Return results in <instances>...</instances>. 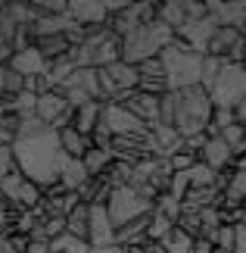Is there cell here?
<instances>
[{"instance_id": "obj_1", "label": "cell", "mask_w": 246, "mask_h": 253, "mask_svg": "<svg viewBox=\"0 0 246 253\" xmlns=\"http://www.w3.org/2000/svg\"><path fill=\"white\" fill-rule=\"evenodd\" d=\"M16 153V169L25 175L28 181H35L41 191L60 184V175L66 166V150L60 147V134L47 131L41 138H22L13 144Z\"/></svg>"}, {"instance_id": "obj_2", "label": "cell", "mask_w": 246, "mask_h": 253, "mask_svg": "<svg viewBox=\"0 0 246 253\" xmlns=\"http://www.w3.org/2000/svg\"><path fill=\"white\" fill-rule=\"evenodd\" d=\"M209 119H212V97L200 84L184 87V91H169L159 97V122L175 128L181 138L206 131Z\"/></svg>"}, {"instance_id": "obj_3", "label": "cell", "mask_w": 246, "mask_h": 253, "mask_svg": "<svg viewBox=\"0 0 246 253\" xmlns=\"http://www.w3.org/2000/svg\"><path fill=\"white\" fill-rule=\"evenodd\" d=\"M162 69H165V82H169V91H184V87H196L203 75V56L190 50L178 35L175 41L159 53Z\"/></svg>"}, {"instance_id": "obj_4", "label": "cell", "mask_w": 246, "mask_h": 253, "mask_svg": "<svg viewBox=\"0 0 246 253\" xmlns=\"http://www.w3.org/2000/svg\"><path fill=\"white\" fill-rule=\"evenodd\" d=\"M172 41H175V32L169 25H162L159 19L150 25H137L131 35L122 38V60L131 66H141L146 60H156Z\"/></svg>"}, {"instance_id": "obj_5", "label": "cell", "mask_w": 246, "mask_h": 253, "mask_svg": "<svg viewBox=\"0 0 246 253\" xmlns=\"http://www.w3.org/2000/svg\"><path fill=\"white\" fill-rule=\"evenodd\" d=\"M106 210H109V219L115 228L128 225V222L141 219V216H150V212L156 210L153 200H146L143 194H137L131 184H125V188H112L109 200H106Z\"/></svg>"}, {"instance_id": "obj_6", "label": "cell", "mask_w": 246, "mask_h": 253, "mask_svg": "<svg viewBox=\"0 0 246 253\" xmlns=\"http://www.w3.org/2000/svg\"><path fill=\"white\" fill-rule=\"evenodd\" d=\"M212 106H224V110H237L246 100V69L237 63H224L215 84L209 87Z\"/></svg>"}, {"instance_id": "obj_7", "label": "cell", "mask_w": 246, "mask_h": 253, "mask_svg": "<svg viewBox=\"0 0 246 253\" xmlns=\"http://www.w3.org/2000/svg\"><path fill=\"white\" fill-rule=\"evenodd\" d=\"M41 197H44V191L37 188L35 181H28L19 169L9 172L6 178L0 181V200H3L6 207L16 212V216H22V212L35 210L37 203H41Z\"/></svg>"}, {"instance_id": "obj_8", "label": "cell", "mask_w": 246, "mask_h": 253, "mask_svg": "<svg viewBox=\"0 0 246 253\" xmlns=\"http://www.w3.org/2000/svg\"><path fill=\"white\" fill-rule=\"evenodd\" d=\"M100 119L106 122V128L112 131V138H128V134H131V138H143V134H150V125L137 119L125 103H106Z\"/></svg>"}, {"instance_id": "obj_9", "label": "cell", "mask_w": 246, "mask_h": 253, "mask_svg": "<svg viewBox=\"0 0 246 253\" xmlns=\"http://www.w3.org/2000/svg\"><path fill=\"white\" fill-rule=\"evenodd\" d=\"M218 32V22H215L212 16H206V19H196V22H184L178 32L181 41L190 47V50H196L200 56H206V47H209V41H212V35Z\"/></svg>"}, {"instance_id": "obj_10", "label": "cell", "mask_w": 246, "mask_h": 253, "mask_svg": "<svg viewBox=\"0 0 246 253\" xmlns=\"http://www.w3.org/2000/svg\"><path fill=\"white\" fill-rule=\"evenodd\" d=\"M69 16L84 28H103L109 25L106 0H69Z\"/></svg>"}, {"instance_id": "obj_11", "label": "cell", "mask_w": 246, "mask_h": 253, "mask_svg": "<svg viewBox=\"0 0 246 253\" xmlns=\"http://www.w3.org/2000/svg\"><path fill=\"white\" fill-rule=\"evenodd\" d=\"M9 69L25 75V79H41V75L50 72V63H47V56L32 44V47H25V50L9 56Z\"/></svg>"}, {"instance_id": "obj_12", "label": "cell", "mask_w": 246, "mask_h": 253, "mask_svg": "<svg viewBox=\"0 0 246 253\" xmlns=\"http://www.w3.org/2000/svg\"><path fill=\"white\" fill-rule=\"evenodd\" d=\"M87 244H91V247L115 244V225L109 219L106 203H94V207H91V231H87Z\"/></svg>"}, {"instance_id": "obj_13", "label": "cell", "mask_w": 246, "mask_h": 253, "mask_svg": "<svg viewBox=\"0 0 246 253\" xmlns=\"http://www.w3.org/2000/svg\"><path fill=\"white\" fill-rule=\"evenodd\" d=\"M209 16L215 19L218 25H228V28H240L246 25V0H234V3H221V0H209Z\"/></svg>"}, {"instance_id": "obj_14", "label": "cell", "mask_w": 246, "mask_h": 253, "mask_svg": "<svg viewBox=\"0 0 246 253\" xmlns=\"http://www.w3.org/2000/svg\"><path fill=\"white\" fill-rule=\"evenodd\" d=\"M246 35L240 32V28H228V25H218V32L212 35L209 47H206V56H218V60L228 63V56L234 53V47L243 44Z\"/></svg>"}, {"instance_id": "obj_15", "label": "cell", "mask_w": 246, "mask_h": 253, "mask_svg": "<svg viewBox=\"0 0 246 253\" xmlns=\"http://www.w3.org/2000/svg\"><path fill=\"white\" fill-rule=\"evenodd\" d=\"M200 160L206 163V166H212L215 172H224V169L234 166V150L221 138H209L206 147H203V153H200Z\"/></svg>"}, {"instance_id": "obj_16", "label": "cell", "mask_w": 246, "mask_h": 253, "mask_svg": "<svg viewBox=\"0 0 246 253\" xmlns=\"http://www.w3.org/2000/svg\"><path fill=\"white\" fill-rule=\"evenodd\" d=\"M72 110V106H69V100H66V94L63 91H50V94H41L37 97V119H44L47 125H50L53 128V122L60 119L63 113H69Z\"/></svg>"}, {"instance_id": "obj_17", "label": "cell", "mask_w": 246, "mask_h": 253, "mask_svg": "<svg viewBox=\"0 0 246 253\" xmlns=\"http://www.w3.org/2000/svg\"><path fill=\"white\" fill-rule=\"evenodd\" d=\"M128 110H131L141 122L146 125H153V122H159V97H153V94H141V91H134L131 97H128Z\"/></svg>"}, {"instance_id": "obj_18", "label": "cell", "mask_w": 246, "mask_h": 253, "mask_svg": "<svg viewBox=\"0 0 246 253\" xmlns=\"http://www.w3.org/2000/svg\"><path fill=\"white\" fill-rule=\"evenodd\" d=\"M103 106L100 100H91V103H84L81 110H75V122H72V128L75 131H81L84 138H91L94 128H97V122H100V116H103Z\"/></svg>"}, {"instance_id": "obj_19", "label": "cell", "mask_w": 246, "mask_h": 253, "mask_svg": "<svg viewBox=\"0 0 246 253\" xmlns=\"http://www.w3.org/2000/svg\"><path fill=\"white\" fill-rule=\"evenodd\" d=\"M35 47L47 56V63H56V60H66L72 53V44H69L66 35H47V38H37Z\"/></svg>"}, {"instance_id": "obj_20", "label": "cell", "mask_w": 246, "mask_h": 253, "mask_svg": "<svg viewBox=\"0 0 246 253\" xmlns=\"http://www.w3.org/2000/svg\"><path fill=\"white\" fill-rule=\"evenodd\" d=\"M87 178H91V172L84 169V160H72L69 157L66 160V166H63V175H60V184L66 191H81Z\"/></svg>"}, {"instance_id": "obj_21", "label": "cell", "mask_w": 246, "mask_h": 253, "mask_svg": "<svg viewBox=\"0 0 246 253\" xmlns=\"http://www.w3.org/2000/svg\"><path fill=\"white\" fill-rule=\"evenodd\" d=\"M146 225H150V216H141L128 225L115 228V244L128 247V244H146Z\"/></svg>"}, {"instance_id": "obj_22", "label": "cell", "mask_w": 246, "mask_h": 253, "mask_svg": "<svg viewBox=\"0 0 246 253\" xmlns=\"http://www.w3.org/2000/svg\"><path fill=\"white\" fill-rule=\"evenodd\" d=\"M60 134V147L66 150V157H72V160H81L87 150H91V138H84L81 131H75L72 125L69 128H63V131H56Z\"/></svg>"}, {"instance_id": "obj_23", "label": "cell", "mask_w": 246, "mask_h": 253, "mask_svg": "<svg viewBox=\"0 0 246 253\" xmlns=\"http://www.w3.org/2000/svg\"><path fill=\"white\" fill-rule=\"evenodd\" d=\"M106 72L112 75V82L119 84V91H137V84H141V72H137V66L125 63V60L112 63V66H109Z\"/></svg>"}, {"instance_id": "obj_24", "label": "cell", "mask_w": 246, "mask_h": 253, "mask_svg": "<svg viewBox=\"0 0 246 253\" xmlns=\"http://www.w3.org/2000/svg\"><path fill=\"white\" fill-rule=\"evenodd\" d=\"M66 231L75 238L87 241V231H91V207L87 203H78V207L66 216Z\"/></svg>"}, {"instance_id": "obj_25", "label": "cell", "mask_w": 246, "mask_h": 253, "mask_svg": "<svg viewBox=\"0 0 246 253\" xmlns=\"http://www.w3.org/2000/svg\"><path fill=\"white\" fill-rule=\"evenodd\" d=\"M156 19H159L162 25H169L172 32H178V28L187 22V16H184V0H162Z\"/></svg>"}, {"instance_id": "obj_26", "label": "cell", "mask_w": 246, "mask_h": 253, "mask_svg": "<svg viewBox=\"0 0 246 253\" xmlns=\"http://www.w3.org/2000/svg\"><path fill=\"white\" fill-rule=\"evenodd\" d=\"M81 160H84V169L91 172V178H97V175H103L106 169L112 166V160H115V157H112V150H100V147H91V150H87Z\"/></svg>"}, {"instance_id": "obj_27", "label": "cell", "mask_w": 246, "mask_h": 253, "mask_svg": "<svg viewBox=\"0 0 246 253\" xmlns=\"http://www.w3.org/2000/svg\"><path fill=\"white\" fill-rule=\"evenodd\" d=\"M193 241H196V238L184 235V231L175 225L169 235L162 238V247H165V253H193Z\"/></svg>"}, {"instance_id": "obj_28", "label": "cell", "mask_w": 246, "mask_h": 253, "mask_svg": "<svg viewBox=\"0 0 246 253\" xmlns=\"http://www.w3.org/2000/svg\"><path fill=\"white\" fill-rule=\"evenodd\" d=\"M50 250L53 253H91V244L66 231V235H60L56 241H50Z\"/></svg>"}, {"instance_id": "obj_29", "label": "cell", "mask_w": 246, "mask_h": 253, "mask_svg": "<svg viewBox=\"0 0 246 253\" xmlns=\"http://www.w3.org/2000/svg\"><path fill=\"white\" fill-rule=\"evenodd\" d=\"M172 228H175V222L169 216H162L159 210H153L150 212V225H146V241H162Z\"/></svg>"}, {"instance_id": "obj_30", "label": "cell", "mask_w": 246, "mask_h": 253, "mask_svg": "<svg viewBox=\"0 0 246 253\" xmlns=\"http://www.w3.org/2000/svg\"><path fill=\"white\" fill-rule=\"evenodd\" d=\"M190 175V184L193 188H215V181H218V172H215L212 166H206L203 160H196V166L187 172Z\"/></svg>"}, {"instance_id": "obj_31", "label": "cell", "mask_w": 246, "mask_h": 253, "mask_svg": "<svg viewBox=\"0 0 246 253\" xmlns=\"http://www.w3.org/2000/svg\"><path fill=\"white\" fill-rule=\"evenodd\" d=\"M131 172H134V166H128L122 160H112V166L103 172V178L109 181V188H125V184L131 181Z\"/></svg>"}, {"instance_id": "obj_32", "label": "cell", "mask_w": 246, "mask_h": 253, "mask_svg": "<svg viewBox=\"0 0 246 253\" xmlns=\"http://www.w3.org/2000/svg\"><path fill=\"white\" fill-rule=\"evenodd\" d=\"M221 66L224 60H218V56H203V75H200V87H209L215 84V79H218V72H221Z\"/></svg>"}, {"instance_id": "obj_33", "label": "cell", "mask_w": 246, "mask_h": 253, "mask_svg": "<svg viewBox=\"0 0 246 253\" xmlns=\"http://www.w3.org/2000/svg\"><path fill=\"white\" fill-rule=\"evenodd\" d=\"M209 241L215 247H221V250H231L234 253V244H237V225H221V228H215Z\"/></svg>"}, {"instance_id": "obj_34", "label": "cell", "mask_w": 246, "mask_h": 253, "mask_svg": "<svg viewBox=\"0 0 246 253\" xmlns=\"http://www.w3.org/2000/svg\"><path fill=\"white\" fill-rule=\"evenodd\" d=\"M47 131H53V128H50L44 119L28 116V119H22V128H19V138H16V141H22V138H41V134H47Z\"/></svg>"}, {"instance_id": "obj_35", "label": "cell", "mask_w": 246, "mask_h": 253, "mask_svg": "<svg viewBox=\"0 0 246 253\" xmlns=\"http://www.w3.org/2000/svg\"><path fill=\"white\" fill-rule=\"evenodd\" d=\"M184 235H190V238H203V222H200V212H181L178 222H175Z\"/></svg>"}, {"instance_id": "obj_36", "label": "cell", "mask_w": 246, "mask_h": 253, "mask_svg": "<svg viewBox=\"0 0 246 253\" xmlns=\"http://www.w3.org/2000/svg\"><path fill=\"white\" fill-rule=\"evenodd\" d=\"M200 222H203V238H209L215 228H221V210H218V207L200 210Z\"/></svg>"}, {"instance_id": "obj_37", "label": "cell", "mask_w": 246, "mask_h": 253, "mask_svg": "<svg viewBox=\"0 0 246 253\" xmlns=\"http://www.w3.org/2000/svg\"><path fill=\"white\" fill-rule=\"evenodd\" d=\"M156 210H159L162 216H169L172 222H178V216H181V200H175L172 194H159V197H156Z\"/></svg>"}, {"instance_id": "obj_38", "label": "cell", "mask_w": 246, "mask_h": 253, "mask_svg": "<svg viewBox=\"0 0 246 253\" xmlns=\"http://www.w3.org/2000/svg\"><path fill=\"white\" fill-rule=\"evenodd\" d=\"M243 138H246V125H243V122H234V125H228V128L221 131V141L228 144L234 153H237V147L243 144Z\"/></svg>"}, {"instance_id": "obj_39", "label": "cell", "mask_w": 246, "mask_h": 253, "mask_svg": "<svg viewBox=\"0 0 246 253\" xmlns=\"http://www.w3.org/2000/svg\"><path fill=\"white\" fill-rule=\"evenodd\" d=\"M16 22L6 16V0H0V44H6L9 47V41H13V35H16Z\"/></svg>"}, {"instance_id": "obj_40", "label": "cell", "mask_w": 246, "mask_h": 253, "mask_svg": "<svg viewBox=\"0 0 246 253\" xmlns=\"http://www.w3.org/2000/svg\"><path fill=\"white\" fill-rule=\"evenodd\" d=\"M196 160L200 157H193V153H187V150H178V153L169 157V166H172V172H190L196 166Z\"/></svg>"}, {"instance_id": "obj_41", "label": "cell", "mask_w": 246, "mask_h": 253, "mask_svg": "<svg viewBox=\"0 0 246 253\" xmlns=\"http://www.w3.org/2000/svg\"><path fill=\"white\" fill-rule=\"evenodd\" d=\"M190 188H193V184H190V175H187V172H175V175H172V188H169V194H172L175 200H184Z\"/></svg>"}, {"instance_id": "obj_42", "label": "cell", "mask_w": 246, "mask_h": 253, "mask_svg": "<svg viewBox=\"0 0 246 253\" xmlns=\"http://www.w3.org/2000/svg\"><path fill=\"white\" fill-rule=\"evenodd\" d=\"M41 228L47 241H56L60 235H66V216H50V219H41Z\"/></svg>"}, {"instance_id": "obj_43", "label": "cell", "mask_w": 246, "mask_h": 253, "mask_svg": "<svg viewBox=\"0 0 246 253\" xmlns=\"http://www.w3.org/2000/svg\"><path fill=\"white\" fill-rule=\"evenodd\" d=\"M184 16H187V22L206 19V16H209V6H206L203 0H184Z\"/></svg>"}, {"instance_id": "obj_44", "label": "cell", "mask_w": 246, "mask_h": 253, "mask_svg": "<svg viewBox=\"0 0 246 253\" xmlns=\"http://www.w3.org/2000/svg\"><path fill=\"white\" fill-rule=\"evenodd\" d=\"M137 72H141V79H165V69H162V60L156 56V60H146L137 66Z\"/></svg>"}, {"instance_id": "obj_45", "label": "cell", "mask_w": 246, "mask_h": 253, "mask_svg": "<svg viewBox=\"0 0 246 253\" xmlns=\"http://www.w3.org/2000/svg\"><path fill=\"white\" fill-rule=\"evenodd\" d=\"M25 91V75H19V72H13L6 66V94L3 97H16V94H22Z\"/></svg>"}, {"instance_id": "obj_46", "label": "cell", "mask_w": 246, "mask_h": 253, "mask_svg": "<svg viewBox=\"0 0 246 253\" xmlns=\"http://www.w3.org/2000/svg\"><path fill=\"white\" fill-rule=\"evenodd\" d=\"M0 128H3L6 134H13V138H19V128H22V116L6 110L3 116H0Z\"/></svg>"}, {"instance_id": "obj_47", "label": "cell", "mask_w": 246, "mask_h": 253, "mask_svg": "<svg viewBox=\"0 0 246 253\" xmlns=\"http://www.w3.org/2000/svg\"><path fill=\"white\" fill-rule=\"evenodd\" d=\"M9 172H16V153H13V147H0V181Z\"/></svg>"}, {"instance_id": "obj_48", "label": "cell", "mask_w": 246, "mask_h": 253, "mask_svg": "<svg viewBox=\"0 0 246 253\" xmlns=\"http://www.w3.org/2000/svg\"><path fill=\"white\" fill-rule=\"evenodd\" d=\"M16 219H19V216H16V212H13V210L6 207L3 200H0V238H3V235H9V231H13V222H16Z\"/></svg>"}, {"instance_id": "obj_49", "label": "cell", "mask_w": 246, "mask_h": 253, "mask_svg": "<svg viewBox=\"0 0 246 253\" xmlns=\"http://www.w3.org/2000/svg\"><path fill=\"white\" fill-rule=\"evenodd\" d=\"M206 131H200V134H190V138H184V150L187 153H193V157H200L203 153V147H206Z\"/></svg>"}, {"instance_id": "obj_50", "label": "cell", "mask_w": 246, "mask_h": 253, "mask_svg": "<svg viewBox=\"0 0 246 253\" xmlns=\"http://www.w3.org/2000/svg\"><path fill=\"white\" fill-rule=\"evenodd\" d=\"M212 250H215V244L209 238H196L193 241V253H212Z\"/></svg>"}, {"instance_id": "obj_51", "label": "cell", "mask_w": 246, "mask_h": 253, "mask_svg": "<svg viewBox=\"0 0 246 253\" xmlns=\"http://www.w3.org/2000/svg\"><path fill=\"white\" fill-rule=\"evenodd\" d=\"M234 253H246V228L237 225V244H234Z\"/></svg>"}, {"instance_id": "obj_52", "label": "cell", "mask_w": 246, "mask_h": 253, "mask_svg": "<svg viewBox=\"0 0 246 253\" xmlns=\"http://www.w3.org/2000/svg\"><path fill=\"white\" fill-rule=\"evenodd\" d=\"M91 253H125V247H119V244H103V247H91Z\"/></svg>"}, {"instance_id": "obj_53", "label": "cell", "mask_w": 246, "mask_h": 253, "mask_svg": "<svg viewBox=\"0 0 246 253\" xmlns=\"http://www.w3.org/2000/svg\"><path fill=\"white\" fill-rule=\"evenodd\" d=\"M25 253H53V250H50V244H41V241H32Z\"/></svg>"}, {"instance_id": "obj_54", "label": "cell", "mask_w": 246, "mask_h": 253, "mask_svg": "<svg viewBox=\"0 0 246 253\" xmlns=\"http://www.w3.org/2000/svg\"><path fill=\"white\" fill-rule=\"evenodd\" d=\"M146 253H165L162 241H146Z\"/></svg>"}, {"instance_id": "obj_55", "label": "cell", "mask_w": 246, "mask_h": 253, "mask_svg": "<svg viewBox=\"0 0 246 253\" xmlns=\"http://www.w3.org/2000/svg\"><path fill=\"white\" fill-rule=\"evenodd\" d=\"M0 253H19V250H16L13 244H9V238H6V235L0 238Z\"/></svg>"}, {"instance_id": "obj_56", "label": "cell", "mask_w": 246, "mask_h": 253, "mask_svg": "<svg viewBox=\"0 0 246 253\" xmlns=\"http://www.w3.org/2000/svg\"><path fill=\"white\" fill-rule=\"evenodd\" d=\"M6 94V66H0V100H3Z\"/></svg>"}, {"instance_id": "obj_57", "label": "cell", "mask_w": 246, "mask_h": 253, "mask_svg": "<svg viewBox=\"0 0 246 253\" xmlns=\"http://www.w3.org/2000/svg\"><path fill=\"white\" fill-rule=\"evenodd\" d=\"M234 116H237V122H243V125H246V100L237 106V110H234Z\"/></svg>"}, {"instance_id": "obj_58", "label": "cell", "mask_w": 246, "mask_h": 253, "mask_svg": "<svg viewBox=\"0 0 246 253\" xmlns=\"http://www.w3.org/2000/svg\"><path fill=\"white\" fill-rule=\"evenodd\" d=\"M125 253H146V244H128Z\"/></svg>"}, {"instance_id": "obj_59", "label": "cell", "mask_w": 246, "mask_h": 253, "mask_svg": "<svg viewBox=\"0 0 246 253\" xmlns=\"http://www.w3.org/2000/svg\"><path fill=\"white\" fill-rule=\"evenodd\" d=\"M234 169H246V153L243 157H234Z\"/></svg>"}, {"instance_id": "obj_60", "label": "cell", "mask_w": 246, "mask_h": 253, "mask_svg": "<svg viewBox=\"0 0 246 253\" xmlns=\"http://www.w3.org/2000/svg\"><path fill=\"white\" fill-rule=\"evenodd\" d=\"M243 153H246V138H243V144L237 147V153H234V157H243Z\"/></svg>"}, {"instance_id": "obj_61", "label": "cell", "mask_w": 246, "mask_h": 253, "mask_svg": "<svg viewBox=\"0 0 246 253\" xmlns=\"http://www.w3.org/2000/svg\"><path fill=\"white\" fill-rule=\"evenodd\" d=\"M240 225H243V228H246V207H243V219H240Z\"/></svg>"}, {"instance_id": "obj_62", "label": "cell", "mask_w": 246, "mask_h": 253, "mask_svg": "<svg viewBox=\"0 0 246 253\" xmlns=\"http://www.w3.org/2000/svg\"><path fill=\"white\" fill-rule=\"evenodd\" d=\"M3 113H6V106H3V103H0V116H3Z\"/></svg>"}, {"instance_id": "obj_63", "label": "cell", "mask_w": 246, "mask_h": 253, "mask_svg": "<svg viewBox=\"0 0 246 253\" xmlns=\"http://www.w3.org/2000/svg\"><path fill=\"white\" fill-rule=\"evenodd\" d=\"M243 35H246V25H243Z\"/></svg>"}, {"instance_id": "obj_64", "label": "cell", "mask_w": 246, "mask_h": 253, "mask_svg": "<svg viewBox=\"0 0 246 253\" xmlns=\"http://www.w3.org/2000/svg\"><path fill=\"white\" fill-rule=\"evenodd\" d=\"M243 207H246V200H243Z\"/></svg>"}]
</instances>
